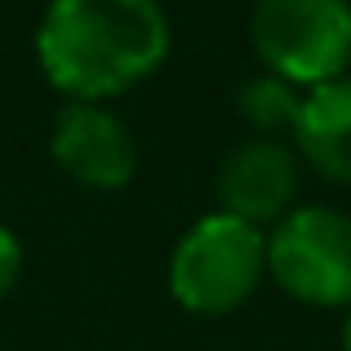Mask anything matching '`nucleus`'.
I'll list each match as a JSON object with an SVG mask.
<instances>
[{"mask_svg": "<svg viewBox=\"0 0 351 351\" xmlns=\"http://www.w3.org/2000/svg\"><path fill=\"white\" fill-rule=\"evenodd\" d=\"M267 276L307 307H351V214L298 205L267 232Z\"/></svg>", "mask_w": 351, "mask_h": 351, "instance_id": "obj_4", "label": "nucleus"}, {"mask_svg": "<svg viewBox=\"0 0 351 351\" xmlns=\"http://www.w3.org/2000/svg\"><path fill=\"white\" fill-rule=\"evenodd\" d=\"M218 209L263 227L280 223L298 196V156L280 138H245L218 165Z\"/></svg>", "mask_w": 351, "mask_h": 351, "instance_id": "obj_6", "label": "nucleus"}, {"mask_svg": "<svg viewBox=\"0 0 351 351\" xmlns=\"http://www.w3.org/2000/svg\"><path fill=\"white\" fill-rule=\"evenodd\" d=\"M173 49L160 0H49L36 62L67 103H103L152 80Z\"/></svg>", "mask_w": 351, "mask_h": 351, "instance_id": "obj_1", "label": "nucleus"}, {"mask_svg": "<svg viewBox=\"0 0 351 351\" xmlns=\"http://www.w3.org/2000/svg\"><path fill=\"white\" fill-rule=\"evenodd\" d=\"M298 107H302V89H293L289 80L271 76V71H258L236 89V112L245 125L258 129V138L289 134L293 120H298Z\"/></svg>", "mask_w": 351, "mask_h": 351, "instance_id": "obj_8", "label": "nucleus"}, {"mask_svg": "<svg viewBox=\"0 0 351 351\" xmlns=\"http://www.w3.org/2000/svg\"><path fill=\"white\" fill-rule=\"evenodd\" d=\"M18 276H23V240L0 227V298L18 285Z\"/></svg>", "mask_w": 351, "mask_h": 351, "instance_id": "obj_9", "label": "nucleus"}, {"mask_svg": "<svg viewBox=\"0 0 351 351\" xmlns=\"http://www.w3.org/2000/svg\"><path fill=\"white\" fill-rule=\"evenodd\" d=\"M267 276V232L223 209L196 218L169 254V293L191 316H232Z\"/></svg>", "mask_w": 351, "mask_h": 351, "instance_id": "obj_2", "label": "nucleus"}, {"mask_svg": "<svg viewBox=\"0 0 351 351\" xmlns=\"http://www.w3.org/2000/svg\"><path fill=\"white\" fill-rule=\"evenodd\" d=\"M249 40L263 71L307 94L351 71V0H254Z\"/></svg>", "mask_w": 351, "mask_h": 351, "instance_id": "obj_3", "label": "nucleus"}, {"mask_svg": "<svg viewBox=\"0 0 351 351\" xmlns=\"http://www.w3.org/2000/svg\"><path fill=\"white\" fill-rule=\"evenodd\" d=\"M49 156L89 191H120L138 173V138L103 103H62L49 129Z\"/></svg>", "mask_w": 351, "mask_h": 351, "instance_id": "obj_5", "label": "nucleus"}, {"mask_svg": "<svg viewBox=\"0 0 351 351\" xmlns=\"http://www.w3.org/2000/svg\"><path fill=\"white\" fill-rule=\"evenodd\" d=\"M343 351H351V307H347V320H343Z\"/></svg>", "mask_w": 351, "mask_h": 351, "instance_id": "obj_10", "label": "nucleus"}, {"mask_svg": "<svg viewBox=\"0 0 351 351\" xmlns=\"http://www.w3.org/2000/svg\"><path fill=\"white\" fill-rule=\"evenodd\" d=\"M289 138L293 156H302L320 178L351 187V71L302 94Z\"/></svg>", "mask_w": 351, "mask_h": 351, "instance_id": "obj_7", "label": "nucleus"}]
</instances>
